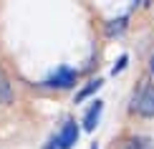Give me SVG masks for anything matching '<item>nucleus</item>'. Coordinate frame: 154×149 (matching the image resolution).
<instances>
[{"label": "nucleus", "mask_w": 154, "mask_h": 149, "mask_svg": "<svg viewBox=\"0 0 154 149\" xmlns=\"http://www.w3.org/2000/svg\"><path fill=\"white\" fill-rule=\"evenodd\" d=\"M131 111L142 114V116H154V86H142V91H137L131 101Z\"/></svg>", "instance_id": "f257e3e1"}, {"label": "nucleus", "mask_w": 154, "mask_h": 149, "mask_svg": "<svg viewBox=\"0 0 154 149\" xmlns=\"http://www.w3.org/2000/svg\"><path fill=\"white\" fill-rule=\"evenodd\" d=\"M76 139H79V124H76L73 119H66V124H63V129L58 132V137L53 139V147L58 149H71L76 144Z\"/></svg>", "instance_id": "f03ea898"}, {"label": "nucleus", "mask_w": 154, "mask_h": 149, "mask_svg": "<svg viewBox=\"0 0 154 149\" xmlns=\"http://www.w3.org/2000/svg\"><path fill=\"white\" fill-rule=\"evenodd\" d=\"M76 81V71L68 68V66H61L53 76L48 79V86H58V88H71Z\"/></svg>", "instance_id": "7ed1b4c3"}, {"label": "nucleus", "mask_w": 154, "mask_h": 149, "mask_svg": "<svg viewBox=\"0 0 154 149\" xmlns=\"http://www.w3.org/2000/svg\"><path fill=\"white\" fill-rule=\"evenodd\" d=\"M101 109H104V101L101 99H96L91 106L86 109V116H83V129L86 132H94L96 124H99V119H101Z\"/></svg>", "instance_id": "20e7f679"}, {"label": "nucleus", "mask_w": 154, "mask_h": 149, "mask_svg": "<svg viewBox=\"0 0 154 149\" xmlns=\"http://www.w3.org/2000/svg\"><path fill=\"white\" fill-rule=\"evenodd\" d=\"M96 88H101V79H94V81H88L86 86H83L81 91H79V94L73 96V101L79 104V101H83V99H88V96H91V94L96 91Z\"/></svg>", "instance_id": "39448f33"}, {"label": "nucleus", "mask_w": 154, "mask_h": 149, "mask_svg": "<svg viewBox=\"0 0 154 149\" xmlns=\"http://www.w3.org/2000/svg\"><path fill=\"white\" fill-rule=\"evenodd\" d=\"M124 28H126V18H116V20L106 23V36H109V38L121 36V33H124Z\"/></svg>", "instance_id": "423d86ee"}, {"label": "nucleus", "mask_w": 154, "mask_h": 149, "mask_svg": "<svg viewBox=\"0 0 154 149\" xmlns=\"http://www.w3.org/2000/svg\"><path fill=\"white\" fill-rule=\"evenodd\" d=\"M10 101H13L10 83H8V79L3 76V71H0V104H10Z\"/></svg>", "instance_id": "0eeeda50"}, {"label": "nucleus", "mask_w": 154, "mask_h": 149, "mask_svg": "<svg viewBox=\"0 0 154 149\" xmlns=\"http://www.w3.org/2000/svg\"><path fill=\"white\" fill-rule=\"evenodd\" d=\"M124 149H149V141L146 139H129Z\"/></svg>", "instance_id": "6e6552de"}, {"label": "nucleus", "mask_w": 154, "mask_h": 149, "mask_svg": "<svg viewBox=\"0 0 154 149\" xmlns=\"http://www.w3.org/2000/svg\"><path fill=\"white\" fill-rule=\"evenodd\" d=\"M124 66H126V56H121L119 61H116V66H114V71H111V73H119V71L124 68Z\"/></svg>", "instance_id": "1a4fd4ad"}, {"label": "nucleus", "mask_w": 154, "mask_h": 149, "mask_svg": "<svg viewBox=\"0 0 154 149\" xmlns=\"http://www.w3.org/2000/svg\"><path fill=\"white\" fill-rule=\"evenodd\" d=\"M149 68H152V73H154V56H152V61H149Z\"/></svg>", "instance_id": "9d476101"}]
</instances>
